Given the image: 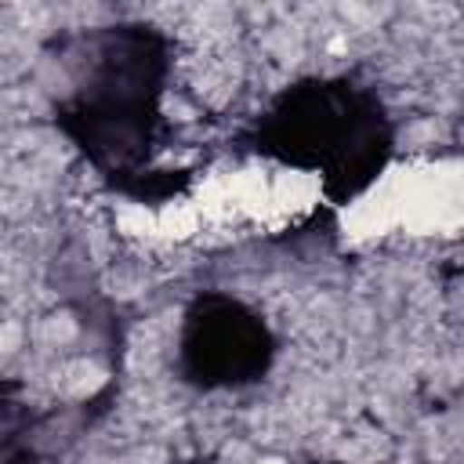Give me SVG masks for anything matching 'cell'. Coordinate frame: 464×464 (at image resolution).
<instances>
[{
    "mask_svg": "<svg viewBox=\"0 0 464 464\" xmlns=\"http://www.w3.org/2000/svg\"><path fill=\"white\" fill-rule=\"evenodd\" d=\"M276 348V334L254 304L225 290H203L181 312L174 370L199 392H236L272 370Z\"/></svg>",
    "mask_w": 464,
    "mask_h": 464,
    "instance_id": "3",
    "label": "cell"
},
{
    "mask_svg": "<svg viewBox=\"0 0 464 464\" xmlns=\"http://www.w3.org/2000/svg\"><path fill=\"white\" fill-rule=\"evenodd\" d=\"M181 464H214V457H188V460H181Z\"/></svg>",
    "mask_w": 464,
    "mask_h": 464,
    "instance_id": "4",
    "label": "cell"
},
{
    "mask_svg": "<svg viewBox=\"0 0 464 464\" xmlns=\"http://www.w3.org/2000/svg\"><path fill=\"white\" fill-rule=\"evenodd\" d=\"M334 464H337V460H334Z\"/></svg>",
    "mask_w": 464,
    "mask_h": 464,
    "instance_id": "5",
    "label": "cell"
},
{
    "mask_svg": "<svg viewBox=\"0 0 464 464\" xmlns=\"http://www.w3.org/2000/svg\"><path fill=\"white\" fill-rule=\"evenodd\" d=\"M170 40L145 22H116L58 47L54 123L112 185L145 196L163 127Z\"/></svg>",
    "mask_w": 464,
    "mask_h": 464,
    "instance_id": "1",
    "label": "cell"
},
{
    "mask_svg": "<svg viewBox=\"0 0 464 464\" xmlns=\"http://www.w3.org/2000/svg\"><path fill=\"white\" fill-rule=\"evenodd\" d=\"M246 145L272 163L315 174L323 196L344 207L388 170L395 127L370 87L348 76H312L268 102Z\"/></svg>",
    "mask_w": 464,
    "mask_h": 464,
    "instance_id": "2",
    "label": "cell"
}]
</instances>
